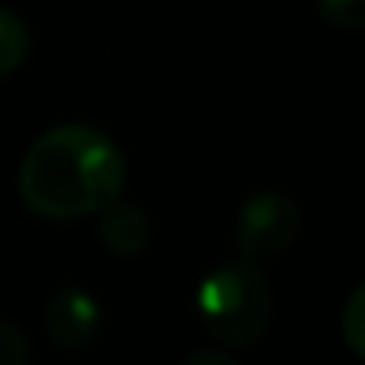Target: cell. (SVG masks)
Returning a JSON list of instances; mask_svg holds the SVG:
<instances>
[{"mask_svg": "<svg viewBox=\"0 0 365 365\" xmlns=\"http://www.w3.org/2000/svg\"><path fill=\"white\" fill-rule=\"evenodd\" d=\"M124 178V153L110 135L89 124H61L29 145L18 167V195L36 217L75 220L121 199Z\"/></svg>", "mask_w": 365, "mask_h": 365, "instance_id": "obj_1", "label": "cell"}, {"mask_svg": "<svg viewBox=\"0 0 365 365\" xmlns=\"http://www.w3.org/2000/svg\"><path fill=\"white\" fill-rule=\"evenodd\" d=\"M202 330L224 348L255 344L273 323V287L255 262L238 259L206 273L195 291Z\"/></svg>", "mask_w": 365, "mask_h": 365, "instance_id": "obj_2", "label": "cell"}, {"mask_svg": "<svg viewBox=\"0 0 365 365\" xmlns=\"http://www.w3.org/2000/svg\"><path fill=\"white\" fill-rule=\"evenodd\" d=\"M302 235V210L294 199L273 188H259L245 199L238 224H235V245L245 259H273L284 255Z\"/></svg>", "mask_w": 365, "mask_h": 365, "instance_id": "obj_3", "label": "cell"}, {"mask_svg": "<svg viewBox=\"0 0 365 365\" xmlns=\"http://www.w3.org/2000/svg\"><path fill=\"white\" fill-rule=\"evenodd\" d=\"M100 319L103 312L86 287H61L43 309V330L64 351L86 348L100 334Z\"/></svg>", "mask_w": 365, "mask_h": 365, "instance_id": "obj_4", "label": "cell"}, {"mask_svg": "<svg viewBox=\"0 0 365 365\" xmlns=\"http://www.w3.org/2000/svg\"><path fill=\"white\" fill-rule=\"evenodd\" d=\"M96 231H100V242L114 255H124V259L138 255L153 238V224H149L145 210L135 206V202H121V199H114L110 206L100 210Z\"/></svg>", "mask_w": 365, "mask_h": 365, "instance_id": "obj_5", "label": "cell"}, {"mask_svg": "<svg viewBox=\"0 0 365 365\" xmlns=\"http://www.w3.org/2000/svg\"><path fill=\"white\" fill-rule=\"evenodd\" d=\"M29 57V29L14 11L0 7V78L18 71Z\"/></svg>", "mask_w": 365, "mask_h": 365, "instance_id": "obj_6", "label": "cell"}, {"mask_svg": "<svg viewBox=\"0 0 365 365\" xmlns=\"http://www.w3.org/2000/svg\"><path fill=\"white\" fill-rule=\"evenodd\" d=\"M341 330H344V341L348 348L365 359V284H359L344 305V316H341Z\"/></svg>", "mask_w": 365, "mask_h": 365, "instance_id": "obj_7", "label": "cell"}, {"mask_svg": "<svg viewBox=\"0 0 365 365\" xmlns=\"http://www.w3.org/2000/svg\"><path fill=\"white\" fill-rule=\"evenodd\" d=\"M316 7L330 25H337L344 32L365 29V0H316Z\"/></svg>", "mask_w": 365, "mask_h": 365, "instance_id": "obj_8", "label": "cell"}, {"mask_svg": "<svg viewBox=\"0 0 365 365\" xmlns=\"http://www.w3.org/2000/svg\"><path fill=\"white\" fill-rule=\"evenodd\" d=\"M0 365H32L29 337L14 323H4V319H0Z\"/></svg>", "mask_w": 365, "mask_h": 365, "instance_id": "obj_9", "label": "cell"}, {"mask_svg": "<svg viewBox=\"0 0 365 365\" xmlns=\"http://www.w3.org/2000/svg\"><path fill=\"white\" fill-rule=\"evenodd\" d=\"M181 365H242L238 359H231L227 351H217V348H202V351H192Z\"/></svg>", "mask_w": 365, "mask_h": 365, "instance_id": "obj_10", "label": "cell"}]
</instances>
